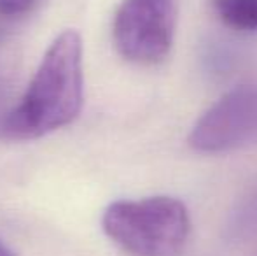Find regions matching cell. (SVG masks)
Returning <instances> with one entry per match:
<instances>
[{"label":"cell","mask_w":257,"mask_h":256,"mask_svg":"<svg viewBox=\"0 0 257 256\" xmlns=\"http://www.w3.org/2000/svg\"><path fill=\"white\" fill-rule=\"evenodd\" d=\"M84 99L82 41L75 30H65L42 56L20 104L2 121V135L32 140L70 125Z\"/></svg>","instance_id":"cell-1"},{"label":"cell","mask_w":257,"mask_h":256,"mask_svg":"<svg viewBox=\"0 0 257 256\" xmlns=\"http://www.w3.org/2000/svg\"><path fill=\"white\" fill-rule=\"evenodd\" d=\"M103 232L133 256H179L191 221L179 198L147 197L112 202L103 212Z\"/></svg>","instance_id":"cell-2"},{"label":"cell","mask_w":257,"mask_h":256,"mask_svg":"<svg viewBox=\"0 0 257 256\" xmlns=\"http://www.w3.org/2000/svg\"><path fill=\"white\" fill-rule=\"evenodd\" d=\"M175 34L173 0H122L112 25L119 55L140 65L166 58Z\"/></svg>","instance_id":"cell-3"},{"label":"cell","mask_w":257,"mask_h":256,"mask_svg":"<svg viewBox=\"0 0 257 256\" xmlns=\"http://www.w3.org/2000/svg\"><path fill=\"white\" fill-rule=\"evenodd\" d=\"M257 135V84H241L222 95L194 125L189 146L200 153H224Z\"/></svg>","instance_id":"cell-4"},{"label":"cell","mask_w":257,"mask_h":256,"mask_svg":"<svg viewBox=\"0 0 257 256\" xmlns=\"http://www.w3.org/2000/svg\"><path fill=\"white\" fill-rule=\"evenodd\" d=\"M212 7L226 27L257 32V0H212Z\"/></svg>","instance_id":"cell-5"},{"label":"cell","mask_w":257,"mask_h":256,"mask_svg":"<svg viewBox=\"0 0 257 256\" xmlns=\"http://www.w3.org/2000/svg\"><path fill=\"white\" fill-rule=\"evenodd\" d=\"M39 0H0V14L4 16H20L32 9Z\"/></svg>","instance_id":"cell-6"},{"label":"cell","mask_w":257,"mask_h":256,"mask_svg":"<svg viewBox=\"0 0 257 256\" xmlns=\"http://www.w3.org/2000/svg\"><path fill=\"white\" fill-rule=\"evenodd\" d=\"M0 256H16V254H14V251L4 240H0Z\"/></svg>","instance_id":"cell-7"}]
</instances>
